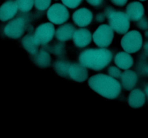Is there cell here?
I'll use <instances>...</instances> for the list:
<instances>
[{
  "mask_svg": "<svg viewBox=\"0 0 148 138\" xmlns=\"http://www.w3.org/2000/svg\"><path fill=\"white\" fill-rule=\"evenodd\" d=\"M140 1H146V0H140Z\"/></svg>",
  "mask_w": 148,
  "mask_h": 138,
  "instance_id": "cell-30",
  "label": "cell"
},
{
  "mask_svg": "<svg viewBox=\"0 0 148 138\" xmlns=\"http://www.w3.org/2000/svg\"><path fill=\"white\" fill-rule=\"evenodd\" d=\"M73 21L79 27L88 26L92 20V13L87 8H81L77 10L72 15Z\"/></svg>",
  "mask_w": 148,
  "mask_h": 138,
  "instance_id": "cell-9",
  "label": "cell"
},
{
  "mask_svg": "<svg viewBox=\"0 0 148 138\" xmlns=\"http://www.w3.org/2000/svg\"><path fill=\"white\" fill-rule=\"evenodd\" d=\"M126 14L132 20H134V21L140 20L144 16V6L139 1H132L130 3L127 7Z\"/></svg>",
  "mask_w": 148,
  "mask_h": 138,
  "instance_id": "cell-12",
  "label": "cell"
},
{
  "mask_svg": "<svg viewBox=\"0 0 148 138\" xmlns=\"http://www.w3.org/2000/svg\"><path fill=\"white\" fill-rule=\"evenodd\" d=\"M114 62L119 68L124 69V70L130 68L134 63L132 57L130 54H128L127 52V53L125 52L119 53L115 56Z\"/></svg>",
  "mask_w": 148,
  "mask_h": 138,
  "instance_id": "cell-15",
  "label": "cell"
},
{
  "mask_svg": "<svg viewBox=\"0 0 148 138\" xmlns=\"http://www.w3.org/2000/svg\"><path fill=\"white\" fill-rule=\"evenodd\" d=\"M111 58L112 54L107 49H89L79 55V60L85 67L98 70L106 67Z\"/></svg>",
  "mask_w": 148,
  "mask_h": 138,
  "instance_id": "cell-2",
  "label": "cell"
},
{
  "mask_svg": "<svg viewBox=\"0 0 148 138\" xmlns=\"http://www.w3.org/2000/svg\"><path fill=\"white\" fill-rule=\"evenodd\" d=\"M87 2L94 7H99L103 2V0H86Z\"/></svg>",
  "mask_w": 148,
  "mask_h": 138,
  "instance_id": "cell-26",
  "label": "cell"
},
{
  "mask_svg": "<svg viewBox=\"0 0 148 138\" xmlns=\"http://www.w3.org/2000/svg\"><path fill=\"white\" fill-rule=\"evenodd\" d=\"M18 7L16 1L12 0H8L1 4L0 7V20L7 21L10 20L17 13Z\"/></svg>",
  "mask_w": 148,
  "mask_h": 138,
  "instance_id": "cell-11",
  "label": "cell"
},
{
  "mask_svg": "<svg viewBox=\"0 0 148 138\" xmlns=\"http://www.w3.org/2000/svg\"><path fill=\"white\" fill-rule=\"evenodd\" d=\"M111 1L115 5L119 6V7H123L127 4L128 0H111Z\"/></svg>",
  "mask_w": 148,
  "mask_h": 138,
  "instance_id": "cell-27",
  "label": "cell"
},
{
  "mask_svg": "<svg viewBox=\"0 0 148 138\" xmlns=\"http://www.w3.org/2000/svg\"><path fill=\"white\" fill-rule=\"evenodd\" d=\"M62 1L66 7L71 9H74L77 7L81 4L82 0H62Z\"/></svg>",
  "mask_w": 148,
  "mask_h": 138,
  "instance_id": "cell-23",
  "label": "cell"
},
{
  "mask_svg": "<svg viewBox=\"0 0 148 138\" xmlns=\"http://www.w3.org/2000/svg\"><path fill=\"white\" fill-rule=\"evenodd\" d=\"M145 52L148 54V43H146L145 45Z\"/></svg>",
  "mask_w": 148,
  "mask_h": 138,
  "instance_id": "cell-28",
  "label": "cell"
},
{
  "mask_svg": "<svg viewBox=\"0 0 148 138\" xmlns=\"http://www.w3.org/2000/svg\"><path fill=\"white\" fill-rule=\"evenodd\" d=\"M35 63L38 66L41 68H46L50 65L51 57L49 53L46 51L39 52L35 57Z\"/></svg>",
  "mask_w": 148,
  "mask_h": 138,
  "instance_id": "cell-19",
  "label": "cell"
},
{
  "mask_svg": "<svg viewBox=\"0 0 148 138\" xmlns=\"http://www.w3.org/2000/svg\"><path fill=\"white\" fill-rule=\"evenodd\" d=\"M22 43H23L24 48L28 53H31V54H36L38 50V46L39 43L36 40L34 36H25L23 39Z\"/></svg>",
  "mask_w": 148,
  "mask_h": 138,
  "instance_id": "cell-18",
  "label": "cell"
},
{
  "mask_svg": "<svg viewBox=\"0 0 148 138\" xmlns=\"http://www.w3.org/2000/svg\"><path fill=\"white\" fill-rule=\"evenodd\" d=\"M121 83L124 89L127 90H131L135 86L138 77L137 73L132 70H127L122 73L121 76Z\"/></svg>",
  "mask_w": 148,
  "mask_h": 138,
  "instance_id": "cell-16",
  "label": "cell"
},
{
  "mask_svg": "<svg viewBox=\"0 0 148 138\" xmlns=\"http://www.w3.org/2000/svg\"><path fill=\"white\" fill-rule=\"evenodd\" d=\"M47 17L52 23L60 24L67 21L69 17V13L64 5L54 4L48 10Z\"/></svg>",
  "mask_w": 148,
  "mask_h": 138,
  "instance_id": "cell-6",
  "label": "cell"
},
{
  "mask_svg": "<svg viewBox=\"0 0 148 138\" xmlns=\"http://www.w3.org/2000/svg\"><path fill=\"white\" fill-rule=\"evenodd\" d=\"M114 32L111 26L101 24L93 34V40L95 44L101 47H108L112 43Z\"/></svg>",
  "mask_w": 148,
  "mask_h": 138,
  "instance_id": "cell-5",
  "label": "cell"
},
{
  "mask_svg": "<svg viewBox=\"0 0 148 138\" xmlns=\"http://www.w3.org/2000/svg\"><path fill=\"white\" fill-rule=\"evenodd\" d=\"M108 73L113 78H120L121 76V72L118 68H116L114 66H111L108 68Z\"/></svg>",
  "mask_w": 148,
  "mask_h": 138,
  "instance_id": "cell-24",
  "label": "cell"
},
{
  "mask_svg": "<svg viewBox=\"0 0 148 138\" xmlns=\"http://www.w3.org/2000/svg\"><path fill=\"white\" fill-rule=\"evenodd\" d=\"M139 27L143 30H145L148 28V20L146 18H141L137 24Z\"/></svg>",
  "mask_w": 148,
  "mask_h": 138,
  "instance_id": "cell-25",
  "label": "cell"
},
{
  "mask_svg": "<svg viewBox=\"0 0 148 138\" xmlns=\"http://www.w3.org/2000/svg\"><path fill=\"white\" fill-rule=\"evenodd\" d=\"M18 9L23 12H28L33 8L34 0H15Z\"/></svg>",
  "mask_w": 148,
  "mask_h": 138,
  "instance_id": "cell-20",
  "label": "cell"
},
{
  "mask_svg": "<svg viewBox=\"0 0 148 138\" xmlns=\"http://www.w3.org/2000/svg\"><path fill=\"white\" fill-rule=\"evenodd\" d=\"M54 32V27L51 23H44L36 29L34 37L39 44L44 45L51 40Z\"/></svg>",
  "mask_w": 148,
  "mask_h": 138,
  "instance_id": "cell-7",
  "label": "cell"
},
{
  "mask_svg": "<svg viewBox=\"0 0 148 138\" xmlns=\"http://www.w3.org/2000/svg\"><path fill=\"white\" fill-rule=\"evenodd\" d=\"M121 44L122 48L127 53H136L141 48L143 45L142 34L137 30L130 32L122 37Z\"/></svg>",
  "mask_w": 148,
  "mask_h": 138,
  "instance_id": "cell-4",
  "label": "cell"
},
{
  "mask_svg": "<svg viewBox=\"0 0 148 138\" xmlns=\"http://www.w3.org/2000/svg\"><path fill=\"white\" fill-rule=\"evenodd\" d=\"M145 93H146V96H147V99H148V84L146 86L145 89Z\"/></svg>",
  "mask_w": 148,
  "mask_h": 138,
  "instance_id": "cell-29",
  "label": "cell"
},
{
  "mask_svg": "<svg viewBox=\"0 0 148 138\" xmlns=\"http://www.w3.org/2000/svg\"><path fill=\"white\" fill-rule=\"evenodd\" d=\"M25 31V22L22 18H17L9 22L4 27V32L10 38L21 37Z\"/></svg>",
  "mask_w": 148,
  "mask_h": 138,
  "instance_id": "cell-8",
  "label": "cell"
},
{
  "mask_svg": "<svg viewBox=\"0 0 148 138\" xmlns=\"http://www.w3.org/2000/svg\"><path fill=\"white\" fill-rule=\"evenodd\" d=\"M75 28L70 24H65L57 29L56 32V37L60 41H66L73 37Z\"/></svg>",
  "mask_w": 148,
  "mask_h": 138,
  "instance_id": "cell-17",
  "label": "cell"
},
{
  "mask_svg": "<svg viewBox=\"0 0 148 138\" xmlns=\"http://www.w3.org/2000/svg\"><path fill=\"white\" fill-rule=\"evenodd\" d=\"M128 102L132 108L142 107L145 102V94L140 89L133 90L129 96Z\"/></svg>",
  "mask_w": 148,
  "mask_h": 138,
  "instance_id": "cell-14",
  "label": "cell"
},
{
  "mask_svg": "<svg viewBox=\"0 0 148 138\" xmlns=\"http://www.w3.org/2000/svg\"><path fill=\"white\" fill-rule=\"evenodd\" d=\"M51 0H34V5L37 9L44 11L50 6Z\"/></svg>",
  "mask_w": 148,
  "mask_h": 138,
  "instance_id": "cell-22",
  "label": "cell"
},
{
  "mask_svg": "<svg viewBox=\"0 0 148 138\" xmlns=\"http://www.w3.org/2000/svg\"><path fill=\"white\" fill-rule=\"evenodd\" d=\"M69 66V64H67L64 62H57L55 65V70L58 74L64 76L68 74Z\"/></svg>",
  "mask_w": 148,
  "mask_h": 138,
  "instance_id": "cell-21",
  "label": "cell"
},
{
  "mask_svg": "<svg viewBox=\"0 0 148 138\" xmlns=\"http://www.w3.org/2000/svg\"><path fill=\"white\" fill-rule=\"evenodd\" d=\"M90 87L107 99H115L119 95L121 88L119 82L112 76L105 74H97L90 78L88 80Z\"/></svg>",
  "mask_w": 148,
  "mask_h": 138,
  "instance_id": "cell-1",
  "label": "cell"
},
{
  "mask_svg": "<svg viewBox=\"0 0 148 138\" xmlns=\"http://www.w3.org/2000/svg\"><path fill=\"white\" fill-rule=\"evenodd\" d=\"M73 40L77 47H84L90 43L92 35L89 30L86 29H79L74 33Z\"/></svg>",
  "mask_w": 148,
  "mask_h": 138,
  "instance_id": "cell-13",
  "label": "cell"
},
{
  "mask_svg": "<svg viewBox=\"0 0 148 138\" xmlns=\"http://www.w3.org/2000/svg\"><path fill=\"white\" fill-rule=\"evenodd\" d=\"M68 75L74 80L77 82H84L86 80L88 76V71L86 68L82 64L79 65L73 63L69 66Z\"/></svg>",
  "mask_w": 148,
  "mask_h": 138,
  "instance_id": "cell-10",
  "label": "cell"
},
{
  "mask_svg": "<svg viewBox=\"0 0 148 138\" xmlns=\"http://www.w3.org/2000/svg\"><path fill=\"white\" fill-rule=\"evenodd\" d=\"M111 28L119 34L127 32L130 28V20L126 13L121 11H112L108 15Z\"/></svg>",
  "mask_w": 148,
  "mask_h": 138,
  "instance_id": "cell-3",
  "label": "cell"
}]
</instances>
